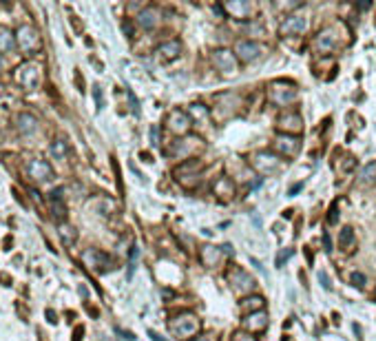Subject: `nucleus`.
I'll use <instances>...</instances> for the list:
<instances>
[{
    "label": "nucleus",
    "instance_id": "obj_5",
    "mask_svg": "<svg viewBox=\"0 0 376 341\" xmlns=\"http://www.w3.org/2000/svg\"><path fill=\"white\" fill-rule=\"evenodd\" d=\"M16 80H18L25 89H38V85H40V71H38L36 64L27 62V64L18 66V71H16Z\"/></svg>",
    "mask_w": 376,
    "mask_h": 341
},
{
    "label": "nucleus",
    "instance_id": "obj_31",
    "mask_svg": "<svg viewBox=\"0 0 376 341\" xmlns=\"http://www.w3.org/2000/svg\"><path fill=\"white\" fill-rule=\"evenodd\" d=\"M233 341H257V337L246 334V332H237V334H233Z\"/></svg>",
    "mask_w": 376,
    "mask_h": 341
},
{
    "label": "nucleus",
    "instance_id": "obj_6",
    "mask_svg": "<svg viewBox=\"0 0 376 341\" xmlns=\"http://www.w3.org/2000/svg\"><path fill=\"white\" fill-rule=\"evenodd\" d=\"M168 128H171L173 133H179V135H184V133L190 131V126H193V120H190V115L186 111H171V115H168Z\"/></svg>",
    "mask_w": 376,
    "mask_h": 341
},
{
    "label": "nucleus",
    "instance_id": "obj_8",
    "mask_svg": "<svg viewBox=\"0 0 376 341\" xmlns=\"http://www.w3.org/2000/svg\"><path fill=\"white\" fill-rule=\"evenodd\" d=\"M281 164H283L281 158H274V155L266 153V151L257 153L255 160H252V166H255V169H259L261 173H274V171L281 169Z\"/></svg>",
    "mask_w": 376,
    "mask_h": 341
},
{
    "label": "nucleus",
    "instance_id": "obj_12",
    "mask_svg": "<svg viewBox=\"0 0 376 341\" xmlns=\"http://www.w3.org/2000/svg\"><path fill=\"white\" fill-rule=\"evenodd\" d=\"M244 328L248 332H263L268 328V315L263 310H259V312H252V315H248L244 319Z\"/></svg>",
    "mask_w": 376,
    "mask_h": 341
},
{
    "label": "nucleus",
    "instance_id": "obj_17",
    "mask_svg": "<svg viewBox=\"0 0 376 341\" xmlns=\"http://www.w3.org/2000/svg\"><path fill=\"white\" fill-rule=\"evenodd\" d=\"M179 53H182V44H179V40L164 42L160 49H157V55H160L162 62H171V60H175Z\"/></svg>",
    "mask_w": 376,
    "mask_h": 341
},
{
    "label": "nucleus",
    "instance_id": "obj_14",
    "mask_svg": "<svg viewBox=\"0 0 376 341\" xmlns=\"http://www.w3.org/2000/svg\"><path fill=\"white\" fill-rule=\"evenodd\" d=\"M84 261H89V266L98 272H106L111 268V259L104 253H100V250H89V253H84Z\"/></svg>",
    "mask_w": 376,
    "mask_h": 341
},
{
    "label": "nucleus",
    "instance_id": "obj_27",
    "mask_svg": "<svg viewBox=\"0 0 376 341\" xmlns=\"http://www.w3.org/2000/svg\"><path fill=\"white\" fill-rule=\"evenodd\" d=\"M361 180H363V182H374V180H376V162H372V164H367L365 169H363Z\"/></svg>",
    "mask_w": 376,
    "mask_h": 341
},
{
    "label": "nucleus",
    "instance_id": "obj_30",
    "mask_svg": "<svg viewBox=\"0 0 376 341\" xmlns=\"http://www.w3.org/2000/svg\"><path fill=\"white\" fill-rule=\"evenodd\" d=\"M352 284L354 286H358V288H363L367 284V279H365V275L363 272H352Z\"/></svg>",
    "mask_w": 376,
    "mask_h": 341
},
{
    "label": "nucleus",
    "instance_id": "obj_37",
    "mask_svg": "<svg viewBox=\"0 0 376 341\" xmlns=\"http://www.w3.org/2000/svg\"><path fill=\"white\" fill-rule=\"evenodd\" d=\"M323 244H325V250H328V253H330V250H332V242H330V237H328V235H323Z\"/></svg>",
    "mask_w": 376,
    "mask_h": 341
},
{
    "label": "nucleus",
    "instance_id": "obj_19",
    "mask_svg": "<svg viewBox=\"0 0 376 341\" xmlns=\"http://www.w3.org/2000/svg\"><path fill=\"white\" fill-rule=\"evenodd\" d=\"M299 147H301V144H299V140H296V138H288V135L283 138L281 135V138L274 140V149H277L281 155H294L296 151H299Z\"/></svg>",
    "mask_w": 376,
    "mask_h": 341
},
{
    "label": "nucleus",
    "instance_id": "obj_35",
    "mask_svg": "<svg viewBox=\"0 0 376 341\" xmlns=\"http://www.w3.org/2000/svg\"><path fill=\"white\" fill-rule=\"evenodd\" d=\"M95 100H98V107H102V91H100V87H95Z\"/></svg>",
    "mask_w": 376,
    "mask_h": 341
},
{
    "label": "nucleus",
    "instance_id": "obj_34",
    "mask_svg": "<svg viewBox=\"0 0 376 341\" xmlns=\"http://www.w3.org/2000/svg\"><path fill=\"white\" fill-rule=\"evenodd\" d=\"M330 224H336V204L332 206V211H330V217H328Z\"/></svg>",
    "mask_w": 376,
    "mask_h": 341
},
{
    "label": "nucleus",
    "instance_id": "obj_2",
    "mask_svg": "<svg viewBox=\"0 0 376 341\" xmlns=\"http://www.w3.org/2000/svg\"><path fill=\"white\" fill-rule=\"evenodd\" d=\"M197 328H199V319L193 315V312H184V315H179L171 321V332L177 334V337H182V339L193 337V334L197 332Z\"/></svg>",
    "mask_w": 376,
    "mask_h": 341
},
{
    "label": "nucleus",
    "instance_id": "obj_15",
    "mask_svg": "<svg viewBox=\"0 0 376 341\" xmlns=\"http://www.w3.org/2000/svg\"><path fill=\"white\" fill-rule=\"evenodd\" d=\"M306 31V18H301V16H288L285 22L281 25V29L279 33L285 38V36H296V33H303Z\"/></svg>",
    "mask_w": 376,
    "mask_h": 341
},
{
    "label": "nucleus",
    "instance_id": "obj_32",
    "mask_svg": "<svg viewBox=\"0 0 376 341\" xmlns=\"http://www.w3.org/2000/svg\"><path fill=\"white\" fill-rule=\"evenodd\" d=\"M319 282H321L323 284V288L325 290H330V288H332V284H330V277H328V272H319Z\"/></svg>",
    "mask_w": 376,
    "mask_h": 341
},
{
    "label": "nucleus",
    "instance_id": "obj_24",
    "mask_svg": "<svg viewBox=\"0 0 376 341\" xmlns=\"http://www.w3.org/2000/svg\"><path fill=\"white\" fill-rule=\"evenodd\" d=\"M219 255H221L219 248H212V246H204V248H201V261H204L206 266H215Z\"/></svg>",
    "mask_w": 376,
    "mask_h": 341
},
{
    "label": "nucleus",
    "instance_id": "obj_40",
    "mask_svg": "<svg viewBox=\"0 0 376 341\" xmlns=\"http://www.w3.org/2000/svg\"><path fill=\"white\" fill-rule=\"evenodd\" d=\"M301 186H303V184H296V186H292V188H290V195L299 193V191H301Z\"/></svg>",
    "mask_w": 376,
    "mask_h": 341
},
{
    "label": "nucleus",
    "instance_id": "obj_11",
    "mask_svg": "<svg viewBox=\"0 0 376 341\" xmlns=\"http://www.w3.org/2000/svg\"><path fill=\"white\" fill-rule=\"evenodd\" d=\"M49 209H51V217L55 222L66 220V206L62 202V188H55V191L49 195Z\"/></svg>",
    "mask_w": 376,
    "mask_h": 341
},
{
    "label": "nucleus",
    "instance_id": "obj_42",
    "mask_svg": "<svg viewBox=\"0 0 376 341\" xmlns=\"http://www.w3.org/2000/svg\"><path fill=\"white\" fill-rule=\"evenodd\" d=\"M195 341H210L208 337H199V339H195Z\"/></svg>",
    "mask_w": 376,
    "mask_h": 341
},
{
    "label": "nucleus",
    "instance_id": "obj_25",
    "mask_svg": "<svg viewBox=\"0 0 376 341\" xmlns=\"http://www.w3.org/2000/svg\"><path fill=\"white\" fill-rule=\"evenodd\" d=\"M352 244H354V231H352L350 226H345L343 231L339 233V246H341L343 250H350Z\"/></svg>",
    "mask_w": 376,
    "mask_h": 341
},
{
    "label": "nucleus",
    "instance_id": "obj_18",
    "mask_svg": "<svg viewBox=\"0 0 376 341\" xmlns=\"http://www.w3.org/2000/svg\"><path fill=\"white\" fill-rule=\"evenodd\" d=\"M157 22H160V11H157L155 7H146L144 11H139L137 25L142 27V29H155Z\"/></svg>",
    "mask_w": 376,
    "mask_h": 341
},
{
    "label": "nucleus",
    "instance_id": "obj_33",
    "mask_svg": "<svg viewBox=\"0 0 376 341\" xmlns=\"http://www.w3.org/2000/svg\"><path fill=\"white\" fill-rule=\"evenodd\" d=\"M128 100H131V107H133V113H139V104H137V100L135 96H133L131 91H128Z\"/></svg>",
    "mask_w": 376,
    "mask_h": 341
},
{
    "label": "nucleus",
    "instance_id": "obj_23",
    "mask_svg": "<svg viewBox=\"0 0 376 341\" xmlns=\"http://www.w3.org/2000/svg\"><path fill=\"white\" fill-rule=\"evenodd\" d=\"M215 193L219 195V197H230V195L235 193V184H233V180H228V177H221L219 182L215 184Z\"/></svg>",
    "mask_w": 376,
    "mask_h": 341
},
{
    "label": "nucleus",
    "instance_id": "obj_38",
    "mask_svg": "<svg viewBox=\"0 0 376 341\" xmlns=\"http://www.w3.org/2000/svg\"><path fill=\"white\" fill-rule=\"evenodd\" d=\"M153 144H160V131H157V126H153Z\"/></svg>",
    "mask_w": 376,
    "mask_h": 341
},
{
    "label": "nucleus",
    "instance_id": "obj_22",
    "mask_svg": "<svg viewBox=\"0 0 376 341\" xmlns=\"http://www.w3.org/2000/svg\"><path fill=\"white\" fill-rule=\"evenodd\" d=\"M263 306H266V299L259 297V295H255V297H248V299H244L241 301V310L244 312H259L263 310Z\"/></svg>",
    "mask_w": 376,
    "mask_h": 341
},
{
    "label": "nucleus",
    "instance_id": "obj_29",
    "mask_svg": "<svg viewBox=\"0 0 376 341\" xmlns=\"http://www.w3.org/2000/svg\"><path fill=\"white\" fill-rule=\"evenodd\" d=\"M292 253H294V250H292V248H283V250H281V253H279V255H277V266H279V268H281V266H283V261H285V259H290V257H292Z\"/></svg>",
    "mask_w": 376,
    "mask_h": 341
},
{
    "label": "nucleus",
    "instance_id": "obj_36",
    "mask_svg": "<svg viewBox=\"0 0 376 341\" xmlns=\"http://www.w3.org/2000/svg\"><path fill=\"white\" fill-rule=\"evenodd\" d=\"M148 337L153 339V341H168V339H164V337H160V334H157L155 330H148Z\"/></svg>",
    "mask_w": 376,
    "mask_h": 341
},
{
    "label": "nucleus",
    "instance_id": "obj_39",
    "mask_svg": "<svg viewBox=\"0 0 376 341\" xmlns=\"http://www.w3.org/2000/svg\"><path fill=\"white\" fill-rule=\"evenodd\" d=\"M117 332H120V334H124V339H135V334H133V332H126V330H117Z\"/></svg>",
    "mask_w": 376,
    "mask_h": 341
},
{
    "label": "nucleus",
    "instance_id": "obj_13",
    "mask_svg": "<svg viewBox=\"0 0 376 341\" xmlns=\"http://www.w3.org/2000/svg\"><path fill=\"white\" fill-rule=\"evenodd\" d=\"M279 128L285 133H301L303 131V117L299 113H285L279 117Z\"/></svg>",
    "mask_w": 376,
    "mask_h": 341
},
{
    "label": "nucleus",
    "instance_id": "obj_41",
    "mask_svg": "<svg viewBox=\"0 0 376 341\" xmlns=\"http://www.w3.org/2000/svg\"><path fill=\"white\" fill-rule=\"evenodd\" d=\"M3 66H5V60H3V55H0V71H3Z\"/></svg>",
    "mask_w": 376,
    "mask_h": 341
},
{
    "label": "nucleus",
    "instance_id": "obj_20",
    "mask_svg": "<svg viewBox=\"0 0 376 341\" xmlns=\"http://www.w3.org/2000/svg\"><path fill=\"white\" fill-rule=\"evenodd\" d=\"M16 126L22 135H33L38 131V120L31 113H20L18 120H16Z\"/></svg>",
    "mask_w": 376,
    "mask_h": 341
},
{
    "label": "nucleus",
    "instance_id": "obj_16",
    "mask_svg": "<svg viewBox=\"0 0 376 341\" xmlns=\"http://www.w3.org/2000/svg\"><path fill=\"white\" fill-rule=\"evenodd\" d=\"M230 282L235 284V290H237V293H244V290H252V286H255L252 277L246 275L241 268H233V270H230Z\"/></svg>",
    "mask_w": 376,
    "mask_h": 341
},
{
    "label": "nucleus",
    "instance_id": "obj_7",
    "mask_svg": "<svg viewBox=\"0 0 376 341\" xmlns=\"http://www.w3.org/2000/svg\"><path fill=\"white\" fill-rule=\"evenodd\" d=\"M27 173H29V177H31V180H36V182H47V180H51V177H53V169L40 158L31 160L29 164H27Z\"/></svg>",
    "mask_w": 376,
    "mask_h": 341
},
{
    "label": "nucleus",
    "instance_id": "obj_9",
    "mask_svg": "<svg viewBox=\"0 0 376 341\" xmlns=\"http://www.w3.org/2000/svg\"><path fill=\"white\" fill-rule=\"evenodd\" d=\"M212 60H215V66L221 71V74H235V71H237L235 55H233V51H228V49H215Z\"/></svg>",
    "mask_w": 376,
    "mask_h": 341
},
{
    "label": "nucleus",
    "instance_id": "obj_26",
    "mask_svg": "<svg viewBox=\"0 0 376 341\" xmlns=\"http://www.w3.org/2000/svg\"><path fill=\"white\" fill-rule=\"evenodd\" d=\"M66 153H69V149H66V142L64 140H53L51 142V155L55 160H66Z\"/></svg>",
    "mask_w": 376,
    "mask_h": 341
},
{
    "label": "nucleus",
    "instance_id": "obj_21",
    "mask_svg": "<svg viewBox=\"0 0 376 341\" xmlns=\"http://www.w3.org/2000/svg\"><path fill=\"white\" fill-rule=\"evenodd\" d=\"M16 47H18V42H16V33H11L7 29H0V55L11 53Z\"/></svg>",
    "mask_w": 376,
    "mask_h": 341
},
{
    "label": "nucleus",
    "instance_id": "obj_10",
    "mask_svg": "<svg viewBox=\"0 0 376 341\" xmlns=\"http://www.w3.org/2000/svg\"><path fill=\"white\" fill-rule=\"evenodd\" d=\"M235 53L241 62H250V60H257L261 53V44L250 42V40H239L235 44Z\"/></svg>",
    "mask_w": 376,
    "mask_h": 341
},
{
    "label": "nucleus",
    "instance_id": "obj_4",
    "mask_svg": "<svg viewBox=\"0 0 376 341\" xmlns=\"http://www.w3.org/2000/svg\"><path fill=\"white\" fill-rule=\"evenodd\" d=\"M268 98H270L274 104H279V107H288L290 102L296 100V89L290 87V85H283V82H274V85L270 87Z\"/></svg>",
    "mask_w": 376,
    "mask_h": 341
},
{
    "label": "nucleus",
    "instance_id": "obj_28",
    "mask_svg": "<svg viewBox=\"0 0 376 341\" xmlns=\"http://www.w3.org/2000/svg\"><path fill=\"white\" fill-rule=\"evenodd\" d=\"M60 237H62L66 244H73V239H76V231H73L71 226H64V224H62V226H60Z\"/></svg>",
    "mask_w": 376,
    "mask_h": 341
},
{
    "label": "nucleus",
    "instance_id": "obj_3",
    "mask_svg": "<svg viewBox=\"0 0 376 341\" xmlns=\"http://www.w3.org/2000/svg\"><path fill=\"white\" fill-rule=\"evenodd\" d=\"M16 42H18V49L22 53H36L40 49V36L38 31L29 25H22L18 31H16Z\"/></svg>",
    "mask_w": 376,
    "mask_h": 341
},
{
    "label": "nucleus",
    "instance_id": "obj_1",
    "mask_svg": "<svg viewBox=\"0 0 376 341\" xmlns=\"http://www.w3.org/2000/svg\"><path fill=\"white\" fill-rule=\"evenodd\" d=\"M345 33V27L343 25H330V27H325L323 31H319V36H317V49L319 51H334L336 47L341 44V36Z\"/></svg>",
    "mask_w": 376,
    "mask_h": 341
}]
</instances>
